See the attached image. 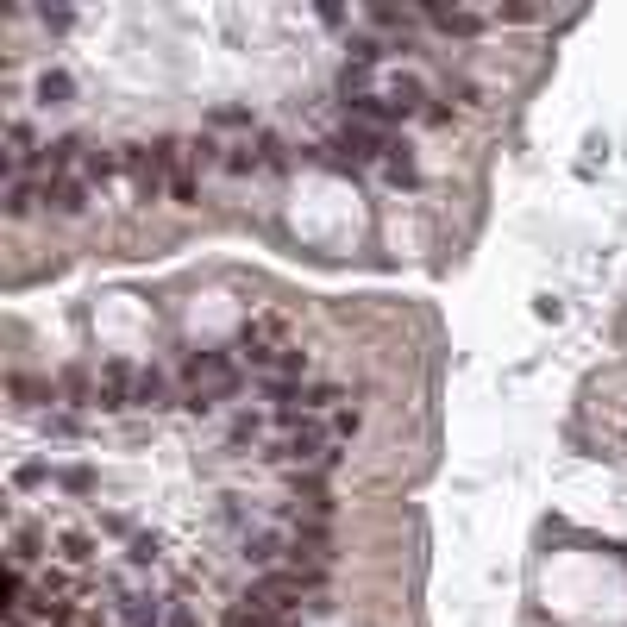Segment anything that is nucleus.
Instances as JSON below:
<instances>
[{"mask_svg":"<svg viewBox=\"0 0 627 627\" xmlns=\"http://www.w3.org/2000/svg\"><path fill=\"white\" fill-rule=\"evenodd\" d=\"M95 408L107 414H120V408H138V370L132 364H101V377H95Z\"/></svg>","mask_w":627,"mask_h":627,"instance_id":"obj_3","label":"nucleus"},{"mask_svg":"<svg viewBox=\"0 0 627 627\" xmlns=\"http://www.w3.org/2000/svg\"><path fill=\"white\" fill-rule=\"evenodd\" d=\"M57 483H63V490H76V496H82V490H95V477H88V471H63Z\"/></svg>","mask_w":627,"mask_h":627,"instance_id":"obj_20","label":"nucleus"},{"mask_svg":"<svg viewBox=\"0 0 627 627\" xmlns=\"http://www.w3.org/2000/svg\"><path fill=\"white\" fill-rule=\"evenodd\" d=\"M32 95H38V107H69L76 101V76H69V69H44Z\"/></svg>","mask_w":627,"mask_h":627,"instance_id":"obj_8","label":"nucleus"},{"mask_svg":"<svg viewBox=\"0 0 627 627\" xmlns=\"http://www.w3.org/2000/svg\"><path fill=\"white\" fill-rule=\"evenodd\" d=\"M63 565H88V552H95V540H88V533H63Z\"/></svg>","mask_w":627,"mask_h":627,"instance_id":"obj_17","label":"nucleus"},{"mask_svg":"<svg viewBox=\"0 0 627 627\" xmlns=\"http://www.w3.org/2000/svg\"><path fill=\"white\" fill-rule=\"evenodd\" d=\"M44 214L82 220L88 214V176H44Z\"/></svg>","mask_w":627,"mask_h":627,"instance_id":"obj_4","label":"nucleus"},{"mask_svg":"<svg viewBox=\"0 0 627 627\" xmlns=\"http://www.w3.org/2000/svg\"><path fill=\"white\" fill-rule=\"evenodd\" d=\"M383 182H396V189H414L421 182V170H414V151H408V138H389V151H383Z\"/></svg>","mask_w":627,"mask_h":627,"instance_id":"obj_7","label":"nucleus"},{"mask_svg":"<svg viewBox=\"0 0 627 627\" xmlns=\"http://www.w3.org/2000/svg\"><path fill=\"white\" fill-rule=\"evenodd\" d=\"M251 145H258V176H276V170H289V145H283L276 132H258Z\"/></svg>","mask_w":627,"mask_h":627,"instance_id":"obj_11","label":"nucleus"},{"mask_svg":"<svg viewBox=\"0 0 627 627\" xmlns=\"http://www.w3.org/2000/svg\"><path fill=\"white\" fill-rule=\"evenodd\" d=\"M44 207V182H7V220H26V214H38Z\"/></svg>","mask_w":627,"mask_h":627,"instance_id":"obj_10","label":"nucleus"},{"mask_svg":"<svg viewBox=\"0 0 627 627\" xmlns=\"http://www.w3.org/2000/svg\"><path fill=\"white\" fill-rule=\"evenodd\" d=\"M57 396H63V402H76V408H95V383H88V370H63Z\"/></svg>","mask_w":627,"mask_h":627,"instance_id":"obj_13","label":"nucleus"},{"mask_svg":"<svg viewBox=\"0 0 627 627\" xmlns=\"http://www.w3.org/2000/svg\"><path fill=\"white\" fill-rule=\"evenodd\" d=\"M44 427H51L57 439H76V433H82V421H76V414H51V421H44Z\"/></svg>","mask_w":627,"mask_h":627,"instance_id":"obj_19","label":"nucleus"},{"mask_svg":"<svg viewBox=\"0 0 627 627\" xmlns=\"http://www.w3.org/2000/svg\"><path fill=\"white\" fill-rule=\"evenodd\" d=\"M333 157H327V164L333 170H345V176H364L370 164H383V151H389V138L377 132V126H345V132H333V145H327Z\"/></svg>","mask_w":627,"mask_h":627,"instance_id":"obj_2","label":"nucleus"},{"mask_svg":"<svg viewBox=\"0 0 627 627\" xmlns=\"http://www.w3.org/2000/svg\"><path fill=\"white\" fill-rule=\"evenodd\" d=\"M258 433H264V414H239L226 433V446H258Z\"/></svg>","mask_w":627,"mask_h":627,"instance_id":"obj_16","label":"nucleus"},{"mask_svg":"<svg viewBox=\"0 0 627 627\" xmlns=\"http://www.w3.org/2000/svg\"><path fill=\"white\" fill-rule=\"evenodd\" d=\"M427 19H433L439 32H452V38H477L483 26H490L483 13H458V7H427Z\"/></svg>","mask_w":627,"mask_h":627,"instance_id":"obj_9","label":"nucleus"},{"mask_svg":"<svg viewBox=\"0 0 627 627\" xmlns=\"http://www.w3.org/2000/svg\"><path fill=\"white\" fill-rule=\"evenodd\" d=\"M214 126H245V132H258V126H251V113H245V107H220V113H214Z\"/></svg>","mask_w":627,"mask_h":627,"instance_id":"obj_18","label":"nucleus"},{"mask_svg":"<svg viewBox=\"0 0 627 627\" xmlns=\"http://www.w3.org/2000/svg\"><path fill=\"white\" fill-rule=\"evenodd\" d=\"M138 408H170V377L164 370H138Z\"/></svg>","mask_w":627,"mask_h":627,"instance_id":"obj_12","label":"nucleus"},{"mask_svg":"<svg viewBox=\"0 0 627 627\" xmlns=\"http://www.w3.org/2000/svg\"><path fill=\"white\" fill-rule=\"evenodd\" d=\"M270 458H289V464H301V471H308V464H333L327 427L308 421L301 408H289V414H283V439H276V452H270Z\"/></svg>","mask_w":627,"mask_h":627,"instance_id":"obj_1","label":"nucleus"},{"mask_svg":"<svg viewBox=\"0 0 627 627\" xmlns=\"http://www.w3.org/2000/svg\"><path fill=\"white\" fill-rule=\"evenodd\" d=\"M157 615H164V609H157L151 596H126V609H120L126 627H157Z\"/></svg>","mask_w":627,"mask_h":627,"instance_id":"obj_14","label":"nucleus"},{"mask_svg":"<svg viewBox=\"0 0 627 627\" xmlns=\"http://www.w3.org/2000/svg\"><path fill=\"white\" fill-rule=\"evenodd\" d=\"M170 627H195V615H189V609L176 602V609H170Z\"/></svg>","mask_w":627,"mask_h":627,"instance_id":"obj_21","label":"nucleus"},{"mask_svg":"<svg viewBox=\"0 0 627 627\" xmlns=\"http://www.w3.org/2000/svg\"><path fill=\"white\" fill-rule=\"evenodd\" d=\"M283 552H295V546H289L276 527H251V533H245V559L258 565V571H276V559H283Z\"/></svg>","mask_w":627,"mask_h":627,"instance_id":"obj_5","label":"nucleus"},{"mask_svg":"<svg viewBox=\"0 0 627 627\" xmlns=\"http://www.w3.org/2000/svg\"><path fill=\"white\" fill-rule=\"evenodd\" d=\"M339 396H345L339 383H308V389H301V414H314V408H333Z\"/></svg>","mask_w":627,"mask_h":627,"instance_id":"obj_15","label":"nucleus"},{"mask_svg":"<svg viewBox=\"0 0 627 627\" xmlns=\"http://www.w3.org/2000/svg\"><path fill=\"white\" fill-rule=\"evenodd\" d=\"M377 95L389 101V113H396V120H408V113L427 101V88H421V76H389V82L377 88Z\"/></svg>","mask_w":627,"mask_h":627,"instance_id":"obj_6","label":"nucleus"}]
</instances>
